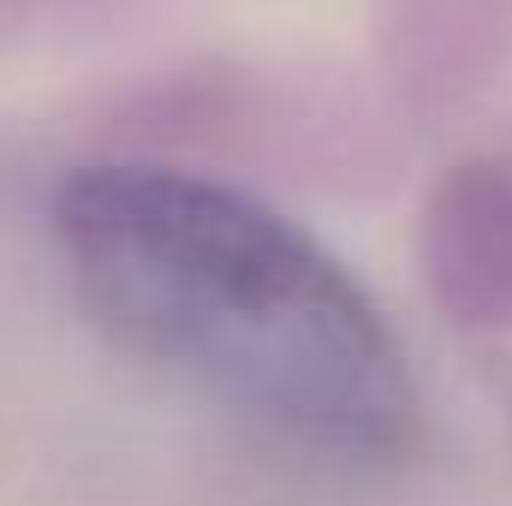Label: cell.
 I'll return each instance as SVG.
<instances>
[{
    "mask_svg": "<svg viewBox=\"0 0 512 506\" xmlns=\"http://www.w3.org/2000/svg\"><path fill=\"white\" fill-rule=\"evenodd\" d=\"M66 286L131 358L328 459H399L423 429L411 358L370 286L251 191L96 161L48 203Z\"/></svg>",
    "mask_w": 512,
    "mask_h": 506,
    "instance_id": "obj_1",
    "label": "cell"
}]
</instances>
